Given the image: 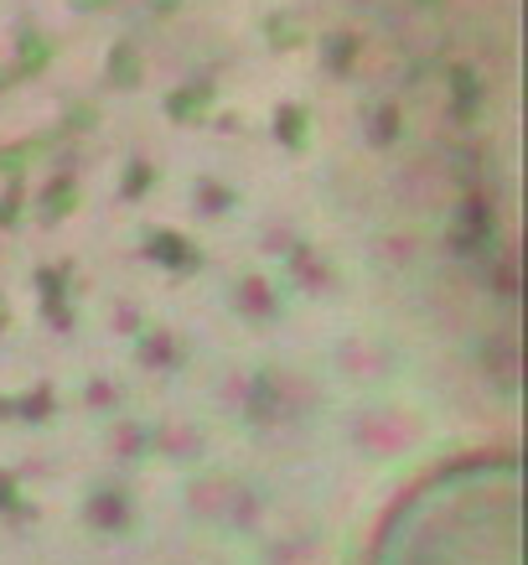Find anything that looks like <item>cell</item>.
<instances>
[{
    "label": "cell",
    "mask_w": 528,
    "mask_h": 565,
    "mask_svg": "<svg viewBox=\"0 0 528 565\" xmlns=\"http://www.w3.org/2000/svg\"><path fill=\"white\" fill-rule=\"evenodd\" d=\"M518 462H472L399 503L374 565H518Z\"/></svg>",
    "instance_id": "cell-1"
},
{
    "label": "cell",
    "mask_w": 528,
    "mask_h": 565,
    "mask_svg": "<svg viewBox=\"0 0 528 565\" xmlns=\"http://www.w3.org/2000/svg\"><path fill=\"white\" fill-rule=\"evenodd\" d=\"M182 503L192 509L197 524H213V530H255L265 519V498H259L255 482L234 478V472H203V478L182 482Z\"/></svg>",
    "instance_id": "cell-2"
},
{
    "label": "cell",
    "mask_w": 528,
    "mask_h": 565,
    "mask_svg": "<svg viewBox=\"0 0 528 565\" xmlns=\"http://www.w3.org/2000/svg\"><path fill=\"white\" fill-rule=\"evenodd\" d=\"M358 446H368V451H378V457H394V451H405L414 436H420V420L405 411H368L358 415Z\"/></svg>",
    "instance_id": "cell-3"
},
{
    "label": "cell",
    "mask_w": 528,
    "mask_h": 565,
    "mask_svg": "<svg viewBox=\"0 0 528 565\" xmlns=\"http://www.w3.org/2000/svg\"><path fill=\"white\" fill-rule=\"evenodd\" d=\"M88 524L94 530H130V498L104 488V493L88 498Z\"/></svg>",
    "instance_id": "cell-4"
},
{
    "label": "cell",
    "mask_w": 528,
    "mask_h": 565,
    "mask_svg": "<svg viewBox=\"0 0 528 565\" xmlns=\"http://www.w3.org/2000/svg\"><path fill=\"white\" fill-rule=\"evenodd\" d=\"M234 301H249V317H270L274 311V296H270V286H265V280H255V275H249V280H244V286H234Z\"/></svg>",
    "instance_id": "cell-5"
}]
</instances>
